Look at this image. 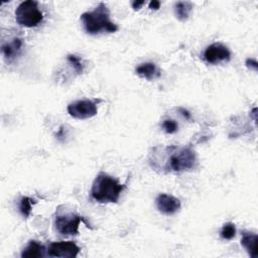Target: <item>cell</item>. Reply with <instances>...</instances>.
I'll use <instances>...</instances> for the list:
<instances>
[{
	"mask_svg": "<svg viewBox=\"0 0 258 258\" xmlns=\"http://www.w3.org/2000/svg\"><path fill=\"white\" fill-rule=\"evenodd\" d=\"M230 58L231 52L229 48L220 42H214L208 45L204 51V59L211 64L229 61Z\"/></svg>",
	"mask_w": 258,
	"mask_h": 258,
	"instance_id": "ba28073f",
	"label": "cell"
},
{
	"mask_svg": "<svg viewBox=\"0 0 258 258\" xmlns=\"http://www.w3.org/2000/svg\"><path fill=\"white\" fill-rule=\"evenodd\" d=\"M125 188L126 183L122 184L113 176L101 171L93 181L91 198L100 204L117 203Z\"/></svg>",
	"mask_w": 258,
	"mask_h": 258,
	"instance_id": "7a4b0ae2",
	"label": "cell"
},
{
	"mask_svg": "<svg viewBox=\"0 0 258 258\" xmlns=\"http://www.w3.org/2000/svg\"><path fill=\"white\" fill-rule=\"evenodd\" d=\"M82 222H84L87 227H90L82 216L66 210L64 206L57 207L54 216V226L59 234L64 236L78 235L79 227Z\"/></svg>",
	"mask_w": 258,
	"mask_h": 258,
	"instance_id": "277c9868",
	"label": "cell"
},
{
	"mask_svg": "<svg viewBox=\"0 0 258 258\" xmlns=\"http://www.w3.org/2000/svg\"><path fill=\"white\" fill-rule=\"evenodd\" d=\"M66 137V132H64V129H63V126H61L60 128H59V130H58V132L56 133V138L58 139V140H61V139H63Z\"/></svg>",
	"mask_w": 258,
	"mask_h": 258,
	"instance_id": "7402d4cb",
	"label": "cell"
},
{
	"mask_svg": "<svg viewBox=\"0 0 258 258\" xmlns=\"http://www.w3.org/2000/svg\"><path fill=\"white\" fill-rule=\"evenodd\" d=\"M145 2L144 1H133L132 2V8L136 11V10H139L140 7L144 4Z\"/></svg>",
	"mask_w": 258,
	"mask_h": 258,
	"instance_id": "44dd1931",
	"label": "cell"
},
{
	"mask_svg": "<svg viewBox=\"0 0 258 258\" xmlns=\"http://www.w3.org/2000/svg\"><path fill=\"white\" fill-rule=\"evenodd\" d=\"M162 128L167 134H173L178 130V125L174 120L166 119L162 122Z\"/></svg>",
	"mask_w": 258,
	"mask_h": 258,
	"instance_id": "ac0fdd59",
	"label": "cell"
},
{
	"mask_svg": "<svg viewBox=\"0 0 258 258\" xmlns=\"http://www.w3.org/2000/svg\"><path fill=\"white\" fill-rule=\"evenodd\" d=\"M67 60L69 61V63L73 67L74 71L78 74V75H81L83 72H84V69H85V64L82 60V58L76 54H68L67 55Z\"/></svg>",
	"mask_w": 258,
	"mask_h": 258,
	"instance_id": "2e32d148",
	"label": "cell"
},
{
	"mask_svg": "<svg viewBox=\"0 0 258 258\" xmlns=\"http://www.w3.org/2000/svg\"><path fill=\"white\" fill-rule=\"evenodd\" d=\"M81 21L88 34L96 35L101 32H116L118 26L111 21L110 11L105 3L101 2L94 10L84 12L81 15Z\"/></svg>",
	"mask_w": 258,
	"mask_h": 258,
	"instance_id": "3957f363",
	"label": "cell"
},
{
	"mask_svg": "<svg viewBox=\"0 0 258 258\" xmlns=\"http://www.w3.org/2000/svg\"><path fill=\"white\" fill-rule=\"evenodd\" d=\"M81 248L73 241L52 242L47 248V256L59 258H74L79 255Z\"/></svg>",
	"mask_w": 258,
	"mask_h": 258,
	"instance_id": "52a82bcc",
	"label": "cell"
},
{
	"mask_svg": "<svg viewBox=\"0 0 258 258\" xmlns=\"http://www.w3.org/2000/svg\"><path fill=\"white\" fill-rule=\"evenodd\" d=\"M257 240L258 236L256 233L244 231L242 233L241 245L245 248L248 255L252 258L257 257Z\"/></svg>",
	"mask_w": 258,
	"mask_h": 258,
	"instance_id": "4fadbf2b",
	"label": "cell"
},
{
	"mask_svg": "<svg viewBox=\"0 0 258 258\" xmlns=\"http://www.w3.org/2000/svg\"><path fill=\"white\" fill-rule=\"evenodd\" d=\"M191 11H192V4H191V2L179 1V2H176L175 5H174L175 16L180 21H185L189 17Z\"/></svg>",
	"mask_w": 258,
	"mask_h": 258,
	"instance_id": "5bb4252c",
	"label": "cell"
},
{
	"mask_svg": "<svg viewBox=\"0 0 258 258\" xmlns=\"http://www.w3.org/2000/svg\"><path fill=\"white\" fill-rule=\"evenodd\" d=\"M149 8L150 9H154V10H157V9H159V7H160V2L159 1H156V0H153V1H151V2H149Z\"/></svg>",
	"mask_w": 258,
	"mask_h": 258,
	"instance_id": "ffe728a7",
	"label": "cell"
},
{
	"mask_svg": "<svg viewBox=\"0 0 258 258\" xmlns=\"http://www.w3.org/2000/svg\"><path fill=\"white\" fill-rule=\"evenodd\" d=\"M220 236L224 240H231L236 236V226L235 224L229 222L223 225L220 232Z\"/></svg>",
	"mask_w": 258,
	"mask_h": 258,
	"instance_id": "e0dca14e",
	"label": "cell"
},
{
	"mask_svg": "<svg viewBox=\"0 0 258 258\" xmlns=\"http://www.w3.org/2000/svg\"><path fill=\"white\" fill-rule=\"evenodd\" d=\"M47 255V249L40 242L31 240L21 252L22 258H41Z\"/></svg>",
	"mask_w": 258,
	"mask_h": 258,
	"instance_id": "8fae6325",
	"label": "cell"
},
{
	"mask_svg": "<svg viewBox=\"0 0 258 258\" xmlns=\"http://www.w3.org/2000/svg\"><path fill=\"white\" fill-rule=\"evenodd\" d=\"M135 73H136L137 76H139L140 78H143L147 81L155 80V79L159 78L160 75H161L160 71L156 67V64L154 62H151V61H146V62L140 63L135 69Z\"/></svg>",
	"mask_w": 258,
	"mask_h": 258,
	"instance_id": "7c38bea8",
	"label": "cell"
},
{
	"mask_svg": "<svg viewBox=\"0 0 258 258\" xmlns=\"http://www.w3.org/2000/svg\"><path fill=\"white\" fill-rule=\"evenodd\" d=\"M150 166L160 172H181L191 170L198 165L196 152L185 146H155L148 156Z\"/></svg>",
	"mask_w": 258,
	"mask_h": 258,
	"instance_id": "6da1fadb",
	"label": "cell"
},
{
	"mask_svg": "<svg viewBox=\"0 0 258 258\" xmlns=\"http://www.w3.org/2000/svg\"><path fill=\"white\" fill-rule=\"evenodd\" d=\"M23 39L20 37H14L10 41L2 43L1 51L7 62L13 61L22 51Z\"/></svg>",
	"mask_w": 258,
	"mask_h": 258,
	"instance_id": "30bf717a",
	"label": "cell"
},
{
	"mask_svg": "<svg viewBox=\"0 0 258 258\" xmlns=\"http://www.w3.org/2000/svg\"><path fill=\"white\" fill-rule=\"evenodd\" d=\"M67 111L69 115L75 119H89L97 115V103L92 100H78L68 105Z\"/></svg>",
	"mask_w": 258,
	"mask_h": 258,
	"instance_id": "8992f818",
	"label": "cell"
},
{
	"mask_svg": "<svg viewBox=\"0 0 258 258\" xmlns=\"http://www.w3.org/2000/svg\"><path fill=\"white\" fill-rule=\"evenodd\" d=\"M245 64H246V67H248L249 69H251L255 72L258 69V63H257L256 59H254V58H247L246 61H245Z\"/></svg>",
	"mask_w": 258,
	"mask_h": 258,
	"instance_id": "d6986e66",
	"label": "cell"
},
{
	"mask_svg": "<svg viewBox=\"0 0 258 258\" xmlns=\"http://www.w3.org/2000/svg\"><path fill=\"white\" fill-rule=\"evenodd\" d=\"M178 110H179L180 114H181L183 117H185L187 120L190 119V114H189V112H188L187 110H185V109H183V108H179Z\"/></svg>",
	"mask_w": 258,
	"mask_h": 258,
	"instance_id": "603a6c76",
	"label": "cell"
},
{
	"mask_svg": "<svg viewBox=\"0 0 258 258\" xmlns=\"http://www.w3.org/2000/svg\"><path fill=\"white\" fill-rule=\"evenodd\" d=\"M35 200L31 199L30 197H22L18 204V210L23 218H28L31 214L32 207L35 204Z\"/></svg>",
	"mask_w": 258,
	"mask_h": 258,
	"instance_id": "9a60e30c",
	"label": "cell"
},
{
	"mask_svg": "<svg viewBox=\"0 0 258 258\" xmlns=\"http://www.w3.org/2000/svg\"><path fill=\"white\" fill-rule=\"evenodd\" d=\"M155 205L157 210L166 216H171L174 215L175 213H177L180 208H181V204L180 201L168 194H160L157 196V198L155 199Z\"/></svg>",
	"mask_w": 258,
	"mask_h": 258,
	"instance_id": "9c48e42d",
	"label": "cell"
},
{
	"mask_svg": "<svg viewBox=\"0 0 258 258\" xmlns=\"http://www.w3.org/2000/svg\"><path fill=\"white\" fill-rule=\"evenodd\" d=\"M16 22L24 27H35L43 20V14L38 7V3L33 0L21 2L15 10Z\"/></svg>",
	"mask_w": 258,
	"mask_h": 258,
	"instance_id": "5b68a950",
	"label": "cell"
}]
</instances>
